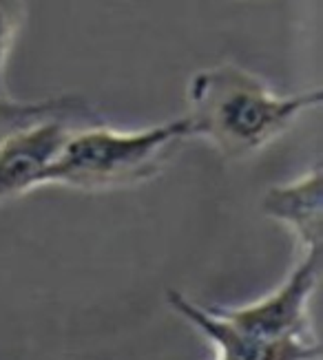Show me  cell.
I'll use <instances>...</instances> for the list:
<instances>
[{
  "label": "cell",
  "instance_id": "obj_4",
  "mask_svg": "<svg viewBox=\"0 0 323 360\" xmlns=\"http://www.w3.org/2000/svg\"><path fill=\"white\" fill-rule=\"evenodd\" d=\"M84 124V113L40 120L0 142V206L44 186V173L69 135Z\"/></svg>",
  "mask_w": 323,
  "mask_h": 360
},
{
  "label": "cell",
  "instance_id": "obj_6",
  "mask_svg": "<svg viewBox=\"0 0 323 360\" xmlns=\"http://www.w3.org/2000/svg\"><path fill=\"white\" fill-rule=\"evenodd\" d=\"M323 173L317 164L297 179L270 186L261 210L277 224L286 226L301 248V255L321 250V214H323Z\"/></svg>",
  "mask_w": 323,
  "mask_h": 360
},
{
  "label": "cell",
  "instance_id": "obj_2",
  "mask_svg": "<svg viewBox=\"0 0 323 360\" xmlns=\"http://www.w3.org/2000/svg\"><path fill=\"white\" fill-rule=\"evenodd\" d=\"M189 139L184 115L135 131L82 124L47 168L44 186H65L91 195L142 186L156 179Z\"/></svg>",
  "mask_w": 323,
  "mask_h": 360
},
{
  "label": "cell",
  "instance_id": "obj_7",
  "mask_svg": "<svg viewBox=\"0 0 323 360\" xmlns=\"http://www.w3.org/2000/svg\"><path fill=\"white\" fill-rule=\"evenodd\" d=\"M65 113H87V104L78 96H53L44 100H13L0 93V142L32 124Z\"/></svg>",
  "mask_w": 323,
  "mask_h": 360
},
{
  "label": "cell",
  "instance_id": "obj_8",
  "mask_svg": "<svg viewBox=\"0 0 323 360\" xmlns=\"http://www.w3.org/2000/svg\"><path fill=\"white\" fill-rule=\"evenodd\" d=\"M27 18L25 0H0V93L5 91V71L13 51V44Z\"/></svg>",
  "mask_w": 323,
  "mask_h": 360
},
{
  "label": "cell",
  "instance_id": "obj_3",
  "mask_svg": "<svg viewBox=\"0 0 323 360\" xmlns=\"http://www.w3.org/2000/svg\"><path fill=\"white\" fill-rule=\"evenodd\" d=\"M321 276V250L305 252L290 274L270 294L237 305H210L217 314L239 325L241 330L257 336L286 340V338H315L310 325V299Z\"/></svg>",
  "mask_w": 323,
  "mask_h": 360
},
{
  "label": "cell",
  "instance_id": "obj_1",
  "mask_svg": "<svg viewBox=\"0 0 323 360\" xmlns=\"http://www.w3.org/2000/svg\"><path fill=\"white\" fill-rule=\"evenodd\" d=\"M321 100V89L277 93L257 73L220 62L193 73L184 117L191 139H204L228 162H243L286 135Z\"/></svg>",
  "mask_w": 323,
  "mask_h": 360
},
{
  "label": "cell",
  "instance_id": "obj_5",
  "mask_svg": "<svg viewBox=\"0 0 323 360\" xmlns=\"http://www.w3.org/2000/svg\"><path fill=\"white\" fill-rule=\"evenodd\" d=\"M166 301L177 314L210 340L217 360H321L317 338H286L272 340L241 330L213 307L191 301L177 290L166 292Z\"/></svg>",
  "mask_w": 323,
  "mask_h": 360
}]
</instances>
